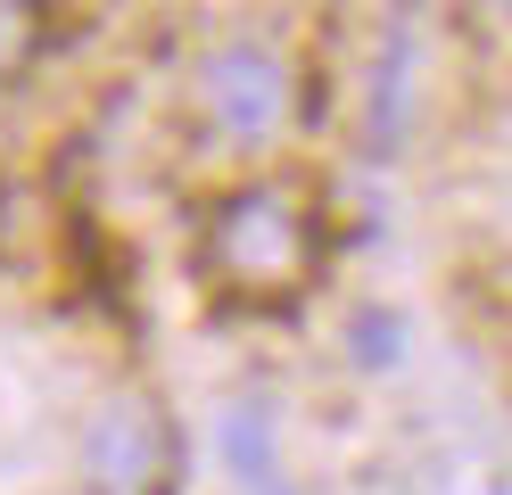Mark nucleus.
Here are the masks:
<instances>
[{
	"label": "nucleus",
	"instance_id": "obj_1",
	"mask_svg": "<svg viewBox=\"0 0 512 495\" xmlns=\"http://www.w3.org/2000/svg\"><path fill=\"white\" fill-rule=\"evenodd\" d=\"M207 264L232 281V297H248V306L298 297L306 264H314V231H306L298 190H281V182L223 190L215 215H207Z\"/></svg>",
	"mask_w": 512,
	"mask_h": 495
},
{
	"label": "nucleus",
	"instance_id": "obj_3",
	"mask_svg": "<svg viewBox=\"0 0 512 495\" xmlns=\"http://www.w3.org/2000/svg\"><path fill=\"white\" fill-rule=\"evenodd\" d=\"M166 462H174V429L149 405H133V396H116V405L83 429L91 495H157L166 487Z\"/></svg>",
	"mask_w": 512,
	"mask_h": 495
},
{
	"label": "nucleus",
	"instance_id": "obj_7",
	"mask_svg": "<svg viewBox=\"0 0 512 495\" xmlns=\"http://www.w3.org/2000/svg\"><path fill=\"white\" fill-rule=\"evenodd\" d=\"M471 9H504V0H471Z\"/></svg>",
	"mask_w": 512,
	"mask_h": 495
},
{
	"label": "nucleus",
	"instance_id": "obj_2",
	"mask_svg": "<svg viewBox=\"0 0 512 495\" xmlns=\"http://www.w3.org/2000/svg\"><path fill=\"white\" fill-rule=\"evenodd\" d=\"M190 116L223 149H265L290 124V58L273 42H256V33H232V42L199 50V66H190Z\"/></svg>",
	"mask_w": 512,
	"mask_h": 495
},
{
	"label": "nucleus",
	"instance_id": "obj_6",
	"mask_svg": "<svg viewBox=\"0 0 512 495\" xmlns=\"http://www.w3.org/2000/svg\"><path fill=\"white\" fill-rule=\"evenodd\" d=\"M34 42H42V9L34 0H0V75H17L34 58Z\"/></svg>",
	"mask_w": 512,
	"mask_h": 495
},
{
	"label": "nucleus",
	"instance_id": "obj_4",
	"mask_svg": "<svg viewBox=\"0 0 512 495\" xmlns=\"http://www.w3.org/2000/svg\"><path fill=\"white\" fill-rule=\"evenodd\" d=\"M413 83H422V33L413 17H389L380 50L364 66V149L372 157H397L405 132H413Z\"/></svg>",
	"mask_w": 512,
	"mask_h": 495
},
{
	"label": "nucleus",
	"instance_id": "obj_5",
	"mask_svg": "<svg viewBox=\"0 0 512 495\" xmlns=\"http://www.w3.org/2000/svg\"><path fill=\"white\" fill-rule=\"evenodd\" d=\"M347 355H356L364 372H389V363L405 355V339H397V314H389V306H372V314H356V339H347Z\"/></svg>",
	"mask_w": 512,
	"mask_h": 495
}]
</instances>
